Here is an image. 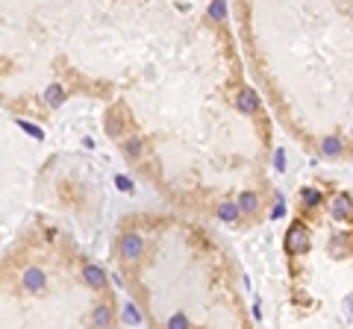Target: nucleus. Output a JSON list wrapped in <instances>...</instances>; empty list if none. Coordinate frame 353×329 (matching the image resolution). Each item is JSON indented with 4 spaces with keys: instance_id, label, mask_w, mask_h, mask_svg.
I'll use <instances>...</instances> for the list:
<instances>
[{
    "instance_id": "f257e3e1",
    "label": "nucleus",
    "mask_w": 353,
    "mask_h": 329,
    "mask_svg": "<svg viewBox=\"0 0 353 329\" xmlns=\"http://www.w3.org/2000/svg\"><path fill=\"white\" fill-rule=\"evenodd\" d=\"M285 250H289L292 256H301V253H306V250H309V233L303 229V224H301V221L292 224L289 238H285Z\"/></svg>"
},
{
    "instance_id": "7ed1b4c3",
    "label": "nucleus",
    "mask_w": 353,
    "mask_h": 329,
    "mask_svg": "<svg viewBox=\"0 0 353 329\" xmlns=\"http://www.w3.org/2000/svg\"><path fill=\"white\" fill-rule=\"evenodd\" d=\"M83 279L88 288H106V270L97 265H83Z\"/></svg>"
},
{
    "instance_id": "20e7f679",
    "label": "nucleus",
    "mask_w": 353,
    "mask_h": 329,
    "mask_svg": "<svg viewBox=\"0 0 353 329\" xmlns=\"http://www.w3.org/2000/svg\"><path fill=\"white\" fill-rule=\"evenodd\" d=\"M333 209H336V217H341V221H353V200L347 194H336Z\"/></svg>"
},
{
    "instance_id": "0eeeda50",
    "label": "nucleus",
    "mask_w": 353,
    "mask_h": 329,
    "mask_svg": "<svg viewBox=\"0 0 353 329\" xmlns=\"http://www.w3.org/2000/svg\"><path fill=\"white\" fill-rule=\"evenodd\" d=\"M301 200H303V209H318V206H321V191L318 189H303Z\"/></svg>"
},
{
    "instance_id": "9b49d317",
    "label": "nucleus",
    "mask_w": 353,
    "mask_h": 329,
    "mask_svg": "<svg viewBox=\"0 0 353 329\" xmlns=\"http://www.w3.org/2000/svg\"><path fill=\"white\" fill-rule=\"evenodd\" d=\"M324 153H330V156H339V153H341V145H339L336 138H327V141H324Z\"/></svg>"
},
{
    "instance_id": "f03ea898",
    "label": "nucleus",
    "mask_w": 353,
    "mask_h": 329,
    "mask_svg": "<svg viewBox=\"0 0 353 329\" xmlns=\"http://www.w3.org/2000/svg\"><path fill=\"white\" fill-rule=\"evenodd\" d=\"M141 250H145V241H141L139 233H124L121 235V256L124 259H136Z\"/></svg>"
},
{
    "instance_id": "423d86ee",
    "label": "nucleus",
    "mask_w": 353,
    "mask_h": 329,
    "mask_svg": "<svg viewBox=\"0 0 353 329\" xmlns=\"http://www.w3.org/2000/svg\"><path fill=\"white\" fill-rule=\"evenodd\" d=\"M239 215H241L239 203H224V206L218 209V217H221L224 224H236V221H239Z\"/></svg>"
},
{
    "instance_id": "1a4fd4ad",
    "label": "nucleus",
    "mask_w": 353,
    "mask_h": 329,
    "mask_svg": "<svg viewBox=\"0 0 353 329\" xmlns=\"http://www.w3.org/2000/svg\"><path fill=\"white\" fill-rule=\"evenodd\" d=\"M106 133L112 136V138H118V133H121V120H118L115 115H106Z\"/></svg>"
},
{
    "instance_id": "ddd939ff",
    "label": "nucleus",
    "mask_w": 353,
    "mask_h": 329,
    "mask_svg": "<svg viewBox=\"0 0 353 329\" xmlns=\"http://www.w3.org/2000/svg\"><path fill=\"white\" fill-rule=\"evenodd\" d=\"M347 312H350V315H353V297H350V300H347Z\"/></svg>"
},
{
    "instance_id": "39448f33",
    "label": "nucleus",
    "mask_w": 353,
    "mask_h": 329,
    "mask_svg": "<svg viewBox=\"0 0 353 329\" xmlns=\"http://www.w3.org/2000/svg\"><path fill=\"white\" fill-rule=\"evenodd\" d=\"M239 109L241 112H248V115H256L259 112V100H256V94H253L250 89H245L239 94Z\"/></svg>"
},
{
    "instance_id": "9d476101",
    "label": "nucleus",
    "mask_w": 353,
    "mask_h": 329,
    "mask_svg": "<svg viewBox=\"0 0 353 329\" xmlns=\"http://www.w3.org/2000/svg\"><path fill=\"white\" fill-rule=\"evenodd\" d=\"M124 150H127V156H130V159H139V156H141V141H139V138L127 141V145H124Z\"/></svg>"
},
{
    "instance_id": "f8f14e48",
    "label": "nucleus",
    "mask_w": 353,
    "mask_h": 329,
    "mask_svg": "<svg viewBox=\"0 0 353 329\" xmlns=\"http://www.w3.org/2000/svg\"><path fill=\"white\" fill-rule=\"evenodd\" d=\"M118 189H121V191H130V189H132V185L127 182V177H118Z\"/></svg>"
},
{
    "instance_id": "6e6552de",
    "label": "nucleus",
    "mask_w": 353,
    "mask_h": 329,
    "mask_svg": "<svg viewBox=\"0 0 353 329\" xmlns=\"http://www.w3.org/2000/svg\"><path fill=\"white\" fill-rule=\"evenodd\" d=\"M239 209H241V215H248V212L256 209V194H241L239 197Z\"/></svg>"
}]
</instances>
